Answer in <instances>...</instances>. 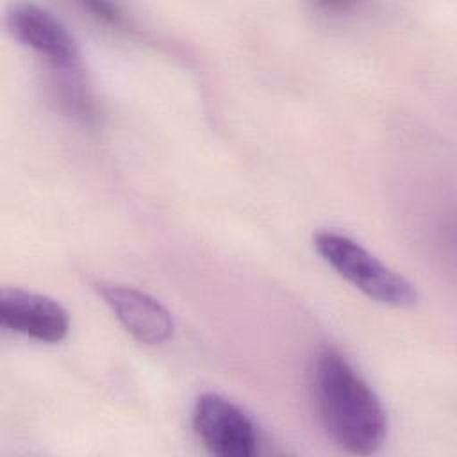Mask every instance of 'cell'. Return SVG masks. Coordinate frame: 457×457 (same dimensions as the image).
I'll return each instance as SVG.
<instances>
[{
  "mask_svg": "<svg viewBox=\"0 0 457 457\" xmlns=\"http://www.w3.org/2000/svg\"><path fill=\"white\" fill-rule=\"evenodd\" d=\"M98 295L136 341L162 345L173 337V316L152 295L121 284H98Z\"/></svg>",
  "mask_w": 457,
  "mask_h": 457,
  "instance_id": "6",
  "label": "cell"
},
{
  "mask_svg": "<svg viewBox=\"0 0 457 457\" xmlns=\"http://www.w3.org/2000/svg\"><path fill=\"white\" fill-rule=\"evenodd\" d=\"M0 321L5 328L41 343H59L70 332V314L59 302L18 287L2 289Z\"/></svg>",
  "mask_w": 457,
  "mask_h": 457,
  "instance_id": "5",
  "label": "cell"
},
{
  "mask_svg": "<svg viewBox=\"0 0 457 457\" xmlns=\"http://www.w3.org/2000/svg\"><path fill=\"white\" fill-rule=\"evenodd\" d=\"M5 23L21 45L45 57L52 68L62 73L77 71L80 57L79 45L54 12L37 4L16 2L7 7Z\"/></svg>",
  "mask_w": 457,
  "mask_h": 457,
  "instance_id": "4",
  "label": "cell"
},
{
  "mask_svg": "<svg viewBox=\"0 0 457 457\" xmlns=\"http://www.w3.org/2000/svg\"><path fill=\"white\" fill-rule=\"evenodd\" d=\"M323 428L348 453H375L387 434V416L373 389L334 348H321L311 370Z\"/></svg>",
  "mask_w": 457,
  "mask_h": 457,
  "instance_id": "1",
  "label": "cell"
},
{
  "mask_svg": "<svg viewBox=\"0 0 457 457\" xmlns=\"http://www.w3.org/2000/svg\"><path fill=\"white\" fill-rule=\"evenodd\" d=\"M191 423L212 455L252 457L259 452L257 425L239 405L221 395H200L191 411Z\"/></svg>",
  "mask_w": 457,
  "mask_h": 457,
  "instance_id": "3",
  "label": "cell"
},
{
  "mask_svg": "<svg viewBox=\"0 0 457 457\" xmlns=\"http://www.w3.org/2000/svg\"><path fill=\"white\" fill-rule=\"evenodd\" d=\"M86 7L98 18L105 20V21H120L121 14L118 11L116 5L112 4H107V2H91V4H86Z\"/></svg>",
  "mask_w": 457,
  "mask_h": 457,
  "instance_id": "7",
  "label": "cell"
},
{
  "mask_svg": "<svg viewBox=\"0 0 457 457\" xmlns=\"http://www.w3.org/2000/svg\"><path fill=\"white\" fill-rule=\"evenodd\" d=\"M312 245L337 275L368 298L393 307H411L418 302V291L412 282L348 236L336 230H318L312 236Z\"/></svg>",
  "mask_w": 457,
  "mask_h": 457,
  "instance_id": "2",
  "label": "cell"
}]
</instances>
